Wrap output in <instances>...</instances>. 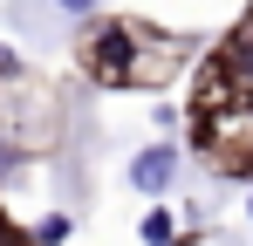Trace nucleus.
I'll return each mask as SVG.
<instances>
[{
  "mask_svg": "<svg viewBox=\"0 0 253 246\" xmlns=\"http://www.w3.org/2000/svg\"><path fill=\"white\" fill-rule=\"evenodd\" d=\"M171 171H178V151H171V144H151L144 158L130 164V185H137V192H165Z\"/></svg>",
  "mask_w": 253,
  "mask_h": 246,
  "instance_id": "nucleus-1",
  "label": "nucleus"
},
{
  "mask_svg": "<svg viewBox=\"0 0 253 246\" xmlns=\"http://www.w3.org/2000/svg\"><path fill=\"white\" fill-rule=\"evenodd\" d=\"M171 233H178L171 212H165V205H151V212H144V246H171Z\"/></svg>",
  "mask_w": 253,
  "mask_h": 246,
  "instance_id": "nucleus-2",
  "label": "nucleus"
},
{
  "mask_svg": "<svg viewBox=\"0 0 253 246\" xmlns=\"http://www.w3.org/2000/svg\"><path fill=\"white\" fill-rule=\"evenodd\" d=\"M233 62H240V76L253 82V28H247V35H240V48H233Z\"/></svg>",
  "mask_w": 253,
  "mask_h": 246,
  "instance_id": "nucleus-3",
  "label": "nucleus"
},
{
  "mask_svg": "<svg viewBox=\"0 0 253 246\" xmlns=\"http://www.w3.org/2000/svg\"><path fill=\"white\" fill-rule=\"evenodd\" d=\"M42 240H48V246H55V240H69V219H62V212H48V219H42Z\"/></svg>",
  "mask_w": 253,
  "mask_h": 246,
  "instance_id": "nucleus-4",
  "label": "nucleus"
},
{
  "mask_svg": "<svg viewBox=\"0 0 253 246\" xmlns=\"http://www.w3.org/2000/svg\"><path fill=\"white\" fill-rule=\"evenodd\" d=\"M55 7H69V14H96V0H55Z\"/></svg>",
  "mask_w": 253,
  "mask_h": 246,
  "instance_id": "nucleus-5",
  "label": "nucleus"
},
{
  "mask_svg": "<svg viewBox=\"0 0 253 246\" xmlns=\"http://www.w3.org/2000/svg\"><path fill=\"white\" fill-rule=\"evenodd\" d=\"M0 76H14V55H7V48H0Z\"/></svg>",
  "mask_w": 253,
  "mask_h": 246,
  "instance_id": "nucleus-6",
  "label": "nucleus"
},
{
  "mask_svg": "<svg viewBox=\"0 0 253 246\" xmlns=\"http://www.w3.org/2000/svg\"><path fill=\"white\" fill-rule=\"evenodd\" d=\"M0 164H7V144H0Z\"/></svg>",
  "mask_w": 253,
  "mask_h": 246,
  "instance_id": "nucleus-7",
  "label": "nucleus"
},
{
  "mask_svg": "<svg viewBox=\"0 0 253 246\" xmlns=\"http://www.w3.org/2000/svg\"><path fill=\"white\" fill-rule=\"evenodd\" d=\"M247 212H253V199H247Z\"/></svg>",
  "mask_w": 253,
  "mask_h": 246,
  "instance_id": "nucleus-8",
  "label": "nucleus"
}]
</instances>
